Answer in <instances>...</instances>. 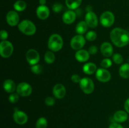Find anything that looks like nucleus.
Listing matches in <instances>:
<instances>
[{
	"instance_id": "nucleus-1",
	"label": "nucleus",
	"mask_w": 129,
	"mask_h": 128,
	"mask_svg": "<svg viewBox=\"0 0 129 128\" xmlns=\"http://www.w3.org/2000/svg\"><path fill=\"white\" fill-rule=\"evenodd\" d=\"M111 41L117 47H123L129 43V32L121 28H115L110 32Z\"/></svg>"
},
{
	"instance_id": "nucleus-2",
	"label": "nucleus",
	"mask_w": 129,
	"mask_h": 128,
	"mask_svg": "<svg viewBox=\"0 0 129 128\" xmlns=\"http://www.w3.org/2000/svg\"><path fill=\"white\" fill-rule=\"evenodd\" d=\"M63 46V39L59 34H52L49 37L48 41V48L50 51H59Z\"/></svg>"
},
{
	"instance_id": "nucleus-3",
	"label": "nucleus",
	"mask_w": 129,
	"mask_h": 128,
	"mask_svg": "<svg viewBox=\"0 0 129 128\" xmlns=\"http://www.w3.org/2000/svg\"><path fill=\"white\" fill-rule=\"evenodd\" d=\"M18 30L24 35L27 36L34 35L36 32V26L32 21L28 20H23L18 24Z\"/></svg>"
},
{
	"instance_id": "nucleus-4",
	"label": "nucleus",
	"mask_w": 129,
	"mask_h": 128,
	"mask_svg": "<svg viewBox=\"0 0 129 128\" xmlns=\"http://www.w3.org/2000/svg\"><path fill=\"white\" fill-rule=\"evenodd\" d=\"M13 52V46L10 41L5 40L0 43V55L3 58H9Z\"/></svg>"
},
{
	"instance_id": "nucleus-5",
	"label": "nucleus",
	"mask_w": 129,
	"mask_h": 128,
	"mask_svg": "<svg viewBox=\"0 0 129 128\" xmlns=\"http://www.w3.org/2000/svg\"><path fill=\"white\" fill-rule=\"evenodd\" d=\"M79 84L81 89L86 94H90L94 91V85L93 80L89 77H84L81 79Z\"/></svg>"
},
{
	"instance_id": "nucleus-6",
	"label": "nucleus",
	"mask_w": 129,
	"mask_h": 128,
	"mask_svg": "<svg viewBox=\"0 0 129 128\" xmlns=\"http://www.w3.org/2000/svg\"><path fill=\"white\" fill-rule=\"evenodd\" d=\"M100 21L101 25L104 27H110L115 22L114 15L111 11H105L101 15Z\"/></svg>"
},
{
	"instance_id": "nucleus-7",
	"label": "nucleus",
	"mask_w": 129,
	"mask_h": 128,
	"mask_svg": "<svg viewBox=\"0 0 129 128\" xmlns=\"http://www.w3.org/2000/svg\"><path fill=\"white\" fill-rule=\"evenodd\" d=\"M85 43L86 39L83 35H77L72 38L70 45L73 50L78 51L82 49V48L85 45Z\"/></svg>"
},
{
	"instance_id": "nucleus-8",
	"label": "nucleus",
	"mask_w": 129,
	"mask_h": 128,
	"mask_svg": "<svg viewBox=\"0 0 129 128\" xmlns=\"http://www.w3.org/2000/svg\"><path fill=\"white\" fill-rule=\"evenodd\" d=\"M16 93L21 97H28L32 92V87L26 82H21L16 87Z\"/></svg>"
},
{
	"instance_id": "nucleus-9",
	"label": "nucleus",
	"mask_w": 129,
	"mask_h": 128,
	"mask_svg": "<svg viewBox=\"0 0 129 128\" xmlns=\"http://www.w3.org/2000/svg\"><path fill=\"white\" fill-rule=\"evenodd\" d=\"M26 61L30 65H34L38 64L40 61V55L39 52L35 49H30L26 52Z\"/></svg>"
},
{
	"instance_id": "nucleus-10",
	"label": "nucleus",
	"mask_w": 129,
	"mask_h": 128,
	"mask_svg": "<svg viewBox=\"0 0 129 128\" xmlns=\"http://www.w3.org/2000/svg\"><path fill=\"white\" fill-rule=\"evenodd\" d=\"M95 77L97 80L102 82H107L111 79V74L108 70L103 68L97 69L96 72Z\"/></svg>"
},
{
	"instance_id": "nucleus-11",
	"label": "nucleus",
	"mask_w": 129,
	"mask_h": 128,
	"mask_svg": "<svg viewBox=\"0 0 129 128\" xmlns=\"http://www.w3.org/2000/svg\"><path fill=\"white\" fill-rule=\"evenodd\" d=\"M13 117L15 122L20 125H23V124H26L28 121V116L26 113L16 109V110L15 109V112L13 113Z\"/></svg>"
},
{
	"instance_id": "nucleus-12",
	"label": "nucleus",
	"mask_w": 129,
	"mask_h": 128,
	"mask_svg": "<svg viewBox=\"0 0 129 128\" xmlns=\"http://www.w3.org/2000/svg\"><path fill=\"white\" fill-rule=\"evenodd\" d=\"M85 21L88 26L91 28H94L98 26V20L96 15L93 11L88 12L86 14Z\"/></svg>"
},
{
	"instance_id": "nucleus-13",
	"label": "nucleus",
	"mask_w": 129,
	"mask_h": 128,
	"mask_svg": "<svg viewBox=\"0 0 129 128\" xmlns=\"http://www.w3.org/2000/svg\"><path fill=\"white\" fill-rule=\"evenodd\" d=\"M20 17L15 11H10L6 15V21L11 26H15L19 24Z\"/></svg>"
},
{
	"instance_id": "nucleus-14",
	"label": "nucleus",
	"mask_w": 129,
	"mask_h": 128,
	"mask_svg": "<svg viewBox=\"0 0 129 128\" xmlns=\"http://www.w3.org/2000/svg\"><path fill=\"white\" fill-rule=\"evenodd\" d=\"M52 92L55 98L58 99H61L65 97L66 90L65 87L62 84H57L54 85L53 88Z\"/></svg>"
},
{
	"instance_id": "nucleus-15",
	"label": "nucleus",
	"mask_w": 129,
	"mask_h": 128,
	"mask_svg": "<svg viewBox=\"0 0 129 128\" xmlns=\"http://www.w3.org/2000/svg\"><path fill=\"white\" fill-rule=\"evenodd\" d=\"M36 13L38 18L40 20H46L50 15V11L47 6L45 5H40L36 10Z\"/></svg>"
},
{
	"instance_id": "nucleus-16",
	"label": "nucleus",
	"mask_w": 129,
	"mask_h": 128,
	"mask_svg": "<svg viewBox=\"0 0 129 128\" xmlns=\"http://www.w3.org/2000/svg\"><path fill=\"white\" fill-rule=\"evenodd\" d=\"M76 14L73 10H68L66 11L62 15L63 22L67 25H71L74 22L76 18Z\"/></svg>"
},
{
	"instance_id": "nucleus-17",
	"label": "nucleus",
	"mask_w": 129,
	"mask_h": 128,
	"mask_svg": "<svg viewBox=\"0 0 129 128\" xmlns=\"http://www.w3.org/2000/svg\"><path fill=\"white\" fill-rule=\"evenodd\" d=\"M100 50L102 55L105 57L108 58L113 55V46L109 42H103L100 46Z\"/></svg>"
},
{
	"instance_id": "nucleus-18",
	"label": "nucleus",
	"mask_w": 129,
	"mask_h": 128,
	"mask_svg": "<svg viewBox=\"0 0 129 128\" xmlns=\"http://www.w3.org/2000/svg\"><path fill=\"white\" fill-rule=\"evenodd\" d=\"M89 56H90V54L88 52V51L86 50H83V49L78 50L75 53L76 59L79 62L87 61L89 60Z\"/></svg>"
},
{
	"instance_id": "nucleus-19",
	"label": "nucleus",
	"mask_w": 129,
	"mask_h": 128,
	"mask_svg": "<svg viewBox=\"0 0 129 128\" xmlns=\"http://www.w3.org/2000/svg\"><path fill=\"white\" fill-rule=\"evenodd\" d=\"M113 118L115 122L122 123L126 121L128 119V116L126 111H124V110H118V111H117L115 113Z\"/></svg>"
},
{
	"instance_id": "nucleus-20",
	"label": "nucleus",
	"mask_w": 129,
	"mask_h": 128,
	"mask_svg": "<svg viewBox=\"0 0 129 128\" xmlns=\"http://www.w3.org/2000/svg\"><path fill=\"white\" fill-rule=\"evenodd\" d=\"M16 87L15 83L11 79H7L3 83L4 90L8 93H13L16 90Z\"/></svg>"
},
{
	"instance_id": "nucleus-21",
	"label": "nucleus",
	"mask_w": 129,
	"mask_h": 128,
	"mask_svg": "<svg viewBox=\"0 0 129 128\" xmlns=\"http://www.w3.org/2000/svg\"><path fill=\"white\" fill-rule=\"evenodd\" d=\"M83 70L84 74L87 75H92L97 70V67L94 63L89 62L84 64L83 67Z\"/></svg>"
},
{
	"instance_id": "nucleus-22",
	"label": "nucleus",
	"mask_w": 129,
	"mask_h": 128,
	"mask_svg": "<svg viewBox=\"0 0 129 128\" xmlns=\"http://www.w3.org/2000/svg\"><path fill=\"white\" fill-rule=\"evenodd\" d=\"M88 25L86 23L85 21H81L80 22L78 23L77 24L76 26V32L78 34V35H83V34L85 33L87 31L88 29Z\"/></svg>"
},
{
	"instance_id": "nucleus-23",
	"label": "nucleus",
	"mask_w": 129,
	"mask_h": 128,
	"mask_svg": "<svg viewBox=\"0 0 129 128\" xmlns=\"http://www.w3.org/2000/svg\"><path fill=\"white\" fill-rule=\"evenodd\" d=\"M119 75L123 79L129 78V63H124L119 69Z\"/></svg>"
},
{
	"instance_id": "nucleus-24",
	"label": "nucleus",
	"mask_w": 129,
	"mask_h": 128,
	"mask_svg": "<svg viewBox=\"0 0 129 128\" xmlns=\"http://www.w3.org/2000/svg\"><path fill=\"white\" fill-rule=\"evenodd\" d=\"M82 3V0H66V5L67 7L71 10H76Z\"/></svg>"
},
{
	"instance_id": "nucleus-25",
	"label": "nucleus",
	"mask_w": 129,
	"mask_h": 128,
	"mask_svg": "<svg viewBox=\"0 0 129 128\" xmlns=\"http://www.w3.org/2000/svg\"><path fill=\"white\" fill-rule=\"evenodd\" d=\"M13 8L16 11H23L26 9V3L23 0H18L14 3Z\"/></svg>"
},
{
	"instance_id": "nucleus-26",
	"label": "nucleus",
	"mask_w": 129,
	"mask_h": 128,
	"mask_svg": "<svg viewBox=\"0 0 129 128\" xmlns=\"http://www.w3.org/2000/svg\"><path fill=\"white\" fill-rule=\"evenodd\" d=\"M55 56L52 51H47L44 55V60L48 64H51L54 62Z\"/></svg>"
},
{
	"instance_id": "nucleus-27",
	"label": "nucleus",
	"mask_w": 129,
	"mask_h": 128,
	"mask_svg": "<svg viewBox=\"0 0 129 128\" xmlns=\"http://www.w3.org/2000/svg\"><path fill=\"white\" fill-rule=\"evenodd\" d=\"M36 128H47V120L44 117L38 119L35 124Z\"/></svg>"
},
{
	"instance_id": "nucleus-28",
	"label": "nucleus",
	"mask_w": 129,
	"mask_h": 128,
	"mask_svg": "<svg viewBox=\"0 0 129 128\" xmlns=\"http://www.w3.org/2000/svg\"><path fill=\"white\" fill-rule=\"evenodd\" d=\"M112 59H113V61L116 64H118V65L122 63L123 61V56H122V55L121 54L118 53L113 54V56H112Z\"/></svg>"
},
{
	"instance_id": "nucleus-29",
	"label": "nucleus",
	"mask_w": 129,
	"mask_h": 128,
	"mask_svg": "<svg viewBox=\"0 0 129 128\" xmlns=\"http://www.w3.org/2000/svg\"><path fill=\"white\" fill-rule=\"evenodd\" d=\"M96 33L94 31H89L86 34V39L89 41H93L96 39Z\"/></svg>"
},
{
	"instance_id": "nucleus-30",
	"label": "nucleus",
	"mask_w": 129,
	"mask_h": 128,
	"mask_svg": "<svg viewBox=\"0 0 129 128\" xmlns=\"http://www.w3.org/2000/svg\"><path fill=\"white\" fill-rule=\"evenodd\" d=\"M31 71L35 74H40L42 72L43 67L42 65L36 64V65H32L31 67Z\"/></svg>"
},
{
	"instance_id": "nucleus-31",
	"label": "nucleus",
	"mask_w": 129,
	"mask_h": 128,
	"mask_svg": "<svg viewBox=\"0 0 129 128\" xmlns=\"http://www.w3.org/2000/svg\"><path fill=\"white\" fill-rule=\"evenodd\" d=\"M112 65V60H110L108 58H107L103 59V60L101 62V66H102V68L103 69H108V68L110 67Z\"/></svg>"
},
{
	"instance_id": "nucleus-32",
	"label": "nucleus",
	"mask_w": 129,
	"mask_h": 128,
	"mask_svg": "<svg viewBox=\"0 0 129 128\" xmlns=\"http://www.w3.org/2000/svg\"><path fill=\"white\" fill-rule=\"evenodd\" d=\"M9 101L11 103H16L17 102L18 100H19V95L17 93H11L8 97Z\"/></svg>"
},
{
	"instance_id": "nucleus-33",
	"label": "nucleus",
	"mask_w": 129,
	"mask_h": 128,
	"mask_svg": "<svg viewBox=\"0 0 129 128\" xmlns=\"http://www.w3.org/2000/svg\"><path fill=\"white\" fill-rule=\"evenodd\" d=\"M63 9V6L62 4L59 3H54L52 6V10L54 11V13H60V11L62 10Z\"/></svg>"
},
{
	"instance_id": "nucleus-34",
	"label": "nucleus",
	"mask_w": 129,
	"mask_h": 128,
	"mask_svg": "<svg viewBox=\"0 0 129 128\" xmlns=\"http://www.w3.org/2000/svg\"><path fill=\"white\" fill-rule=\"evenodd\" d=\"M55 99L52 97H47L45 100V104L48 105V106H52V105H54V104H55Z\"/></svg>"
},
{
	"instance_id": "nucleus-35",
	"label": "nucleus",
	"mask_w": 129,
	"mask_h": 128,
	"mask_svg": "<svg viewBox=\"0 0 129 128\" xmlns=\"http://www.w3.org/2000/svg\"><path fill=\"white\" fill-rule=\"evenodd\" d=\"M88 52L89 53L90 55H95L98 52V48L94 45H92V46H89L88 48Z\"/></svg>"
},
{
	"instance_id": "nucleus-36",
	"label": "nucleus",
	"mask_w": 129,
	"mask_h": 128,
	"mask_svg": "<svg viewBox=\"0 0 129 128\" xmlns=\"http://www.w3.org/2000/svg\"><path fill=\"white\" fill-rule=\"evenodd\" d=\"M8 37V34L7 31L4 30H1L0 32V39L2 41H5V40H6Z\"/></svg>"
},
{
	"instance_id": "nucleus-37",
	"label": "nucleus",
	"mask_w": 129,
	"mask_h": 128,
	"mask_svg": "<svg viewBox=\"0 0 129 128\" xmlns=\"http://www.w3.org/2000/svg\"><path fill=\"white\" fill-rule=\"evenodd\" d=\"M81 79L80 76L78 74H73V75L71 76V80L74 83H79L80 82Z\"/></svg>"
},
{
	"instance_id": "nucleus-38",
	"label": "nucleus",
	"mask_w": 129,
	"mask_h": 128,
	"mask_svg": "<svg viewBox=\"0 0 129 128\" xmlns=\"http://www.w3.org/2000/svg\"><path fill=\"white\" fill-rule=\"evenodd\" d=\"M108 128H123L121 124H120L118 122H113L109 125V127Z\"/></svg>"
},
{
	"instance_id": "nucleus-39",
	"label": "nucleus",
	"mask_w": 129,
	"mask_h": 128,
	"mask_svg": "<svg viewBox=\"0 0 129 128\" xmlns=\"http://www.w3.org/2000/svg\"><path fill=\"white\" fill-rule=\"evenodd\" d=\"M124 109L125 111L129 114V98L125 100L124 104Z\"/></svg>"
},
{
	"instance_id": "nucleus-40",
	"label": "nucleus",
	"mask_w": 129,
	"mask_h": 128,
	"mask_svg": "<svg viewBox=\"0 0 129 128\" xmlns=\"http://www.w3.org/2000/svg\"><path fill=\"white\" fill-rule=\"evenodd\" d=\"M76 16H81L82 15H83V11H82L81 9L79 8H78V9H76Z\"/></svg>"
},
{
	"instance_id": "nucleus-41",
	"label": "nucleus",
	"mask_w": 129,
	"mask_h": 128,
	"mask_svg": "<svg viewBox=\"0 0 129 128\" xmlns=\"http://www.w3.org/2000/svg\"><path fill=\"white\" fill-rule=\"evenodd\" d=\"M86 11H87V13L92 11V6H90V5H88V6L86 7Z\"/></svg>"
},
{
	"instance_id": "nucleus-42",
	"label": "nucleus",
	"mask_w": 129,
	"mask_h": 128,
	"mask_svg": "<svg viewBox=\"0 0 129 128\" xmlns=\"http://www.w3.org/2000/svg\"><path fill=\"white\" fill-rule=\"evenodd\" d=\"M39 3L40 5H45L46 3V0H39Z\"/></svg>"
},
{
	"instance_id": "nucleus-43",
	"label": "nucleus",
	"mask_w": 129,
	"mask_h": 128,
	"mask_svg": "<svg viewBox=\"0 0 129 128\" xmlns=\"http://www.w3.org/2000/svg\"><path fill=\"white\" fill-rule=\"evenodd\" d=\"M128 120H129V116H128Z\"/></svg>"
}]
</instances>
